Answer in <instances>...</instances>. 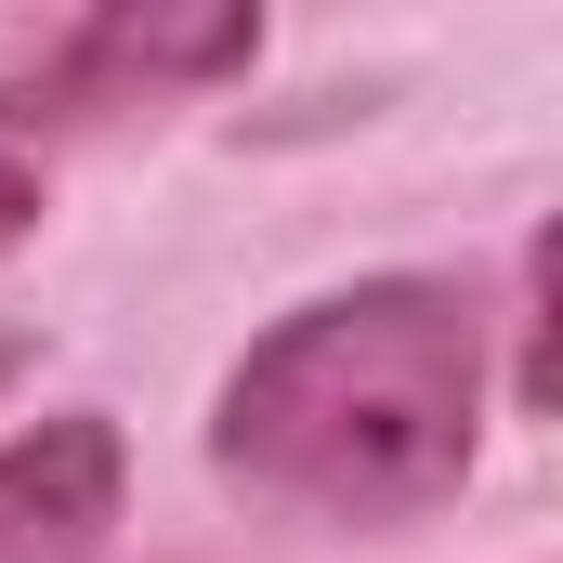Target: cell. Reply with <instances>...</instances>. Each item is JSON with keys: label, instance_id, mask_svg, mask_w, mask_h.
I'll return each instance as SVG.
<instances>
[{"label": "cell", "instance_id": "5", "mask_svg": "<svg viewBox=\"0 0 563 563\" xmlns=\"http://www.w3.org/2000/svg\"><path fill=\"white\" fill-rule=\"evenodd\" d=\"M13 367H26V341H0V380H13Z\"/></svg>", "mask_w": 563, "mask_h": 563}, {"label": "cell", "instance_id": "3", "mask_svg": "<svg viewBox=\"0 0 563 563\" xmlns=\"http://www.w3.org/2000/svg\"><path fill=\"white\" fill-rule=\"evenodd\" d=\"M119 498H132V445L106 407L26 420L0 445V563H106Z\"/></svg>", "mask_w": 563, "mask_h": 563}, {"label": "cell", "instance_id": "4", "mask_svg": "<svg viewBox=\"0 0 563 563\" xmlns=\"http://www.w3.org/2000/svg\"><path fill=\"white\" fill-rule=\"evenodd\" d=\"M26 236H40V170H26V157L0 144V263H13Z\"/></svg>", "mask_w": 563, "mask_h": 563}, {"label": "cell", "instance_id": "2", "mask_svg": "<svg viewBox=\"0 0 563 563\" xmlns=\"http://www.w3.org/2000/svg\"><path fill=\"white\" fill-rule=\"evenodd\" d=\"M263 66V13L250 0H92V13H40L0 26V132H92L132 106H184Z\"/></svg>", "mask_w": 563, "mask_h": 563}, {"label": "cell", "instance_id": "1", "mask_svg": "<svg viewBox=\"0 0 563 563\" xmlns=\"http://www.w3.org/2000/svg\"><path fill=\"white\" fill-rule=\"evenodd\" d=\"M485 445V301L459 276H354L276 314L223 394L210 472L328 538H407L472 485Z\"/></svg>", "mask_w": 563, "mask_h": 563}]
</instances>
